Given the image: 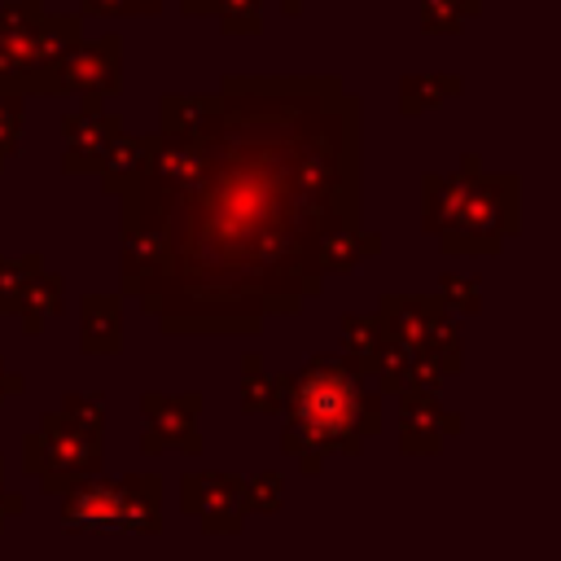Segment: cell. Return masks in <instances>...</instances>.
I'll list each match as a JSON object with an SVG mask.
<instances>
[{"mask_svg": "<svg viewBox=\"0 0 561 561\" xmlns=\"http://www.w3.org/2000/svg\"><path fill=\"white\" fill-rule=\"evenodd\" d=\"M215 92L202 175L180 193L136 175L118 193V219L167 241L140 294L167 337H250L298 316L324 285V224L364 215V101L342 75H224Z\"/></svg>", "mask_w": 561, "mask_h": 561, "instance_id": "6da1fadb", "label": "cell"}, {"mask_svg": "<svg viewBox=\"0 0 561 561\" xmlns=\"http://www.w3.org/2000/svg\"><path fill=\"white\" fill-rule=\"evenodd\" d=\"M386 399L355 373L351 359L316 351L298 373L272 377V416H285L280 451L302 456H359L364 438L381 434Z\"/></svg>", "mask_w": 561, "mask_h": 561, "instance_id": "7a4b0ae2", "label": "cell"}, {"mask_svg": "<svg viewBox=\"0 0 561 561\" xmlns=\"http://www.w3.org/2000/svg\"><path fill=\"white\" fill-rule=\"evenodd\" d=\"M61 500V526L101 535V530H123V535H158L162 530V478L158 473H127V478H88L70 486Z\"/></svg>", "mask_w": 561, "mask_h": 561, "instance_id": "3957f363", "label": "cell"}, {"mask_svg": "<svg viewBox=\"0 0 561 561\" xmlns=\"http://www.w3.org/2000/svg\"><path fill=\"white\" fill-rule=\"evenodd\" d=\"M522 228V180L513 171H478L460 215L438 232L447 259H491Z\"/></svg>", "mask_w": 561, "mask_h": 561, "instance_id": "277c9868", "label": "cell"}, {"mask_svg": "<svg viewBox=\"0 0 561 561\" xmlns=\"http://www.w3.org/2000/svg\"><path fill=\"white\" fill-rule=\"evenodd\" d=\"M105 465L101 434H83L61 412H44L39 425L22 438V473L35 478L44 495H66L70 486L96 478Z\"/></svg>", "mask_w": 561, "mask_h": 561, "instance_id": "5b68a950", "label": "cell"}, {"mask_svg": "<svg viewBox=\"0 0 561 561\" xmlns=\"http://www.w3.org/2000/svg\"><path fill=\"white\" fill-rule=\"evenodd\" d=\"M61 92H79V96H118L123 92V35L105 31L96 39H79L57 66H48L26 96H61Z\"/></svg>", "mask_w": 561, "mask_h": 561, "instance_id": "8992f818", "label": "cell"}, {"mask_svg": "<svg viewBox=\"0 0 561 561\" xmlns=\"http://www.w3.org/2000/svg\"><path fill=\"white\" fill-rule=\"evenodd\" d=\"M140 416H145V434H140L145 456H162V451L202 456V434H197L202 390H184V394L145 390L140 394Z\"/></svg>", "mask_w": 561, "mask_h": 561, "instance_id": "52a82bcc", "label": "cell"}, {"mask_svg": "<svg viewBox=\"0 0 561 561\" xmlns=\"http://www.w3.org/2000/svg\"><path fill=\"white\" fill-rule=\"evenodd\" d=\"M180 513L197 517L206 535H237L245 526V478L202 469L180 478Z\"/></svg>", "mask_w": 561, "mask_h": 561, "instance_id": "ba28073f", "label": "cell"}, {"mask_svg": "<svg viewBox=\"0 0 561 561\" xmlns=\"http://www.w3.org/2000/svg\"><path fill=\"white\" fill-rule=\"evenodd\" d=\"M114 136H123V118L110 114L101 96H83L79 110L61 118V140H66L61 171L66 175H101V162H105V149Z\"/></svg>", "mask_w": 561, "mask_h": 561, "instance_id": "9c48e42d", "label": "cell"}, {"mask_svg": "<svg viewBox=\"0 0 561 561\" xmlns=\"http://www.w3.org/2000/svg\"><path fill=\"white\" fill-rule=\"evenodd\" d=\"M465 430L460 412H447L438 394L403 390L399 394V451L403 456H438L447 438Z\"/></svg>", "mask_w": 561, "mask_h": 561, "instance_id": "30bf717a", "label": "cell"}, {"mask_svg": "<svg viewBox=\"0 0 561 561\" xmlns=\"http://www.w3.org/2000/svg\"><path fill=\"white\" fill-rule=\"evenodd\" d=\"M373 316H377L386 342H394L403 351H421L430 329L447 316V307L438 294H381Z\"/></svg>", "mask_w": 561, "mask_h": 561, "instance_id": "8fae6325", "label": "cell"}, {"mask_svg": "<svg viewBox=\"0 0 561 561\" xmlns=\"http://www.w3.org/2000/svg\"><path fill=\"white\" fill-rule=\"evenodd\" d=\"M478 171H482V153H465L456 171H425L421 175V232L438 237L443 228H451Z\"/></svg>", "mask_w": 561, "mask_h": 561, "instance_id": "7c38bea8", "label": "cell"}, {"mask_svg": "<svg viewBox=\"0 0 561 561\" xmlns=\"http://www.w3.org/2000/svg\"><path fill=\"white\" fill-rule=\"evenodd\" d=\"M381 250H386L381 232H368V228H359V224L333 219V224H324V232H320L316 267H320V276H346V272H355L364 259H377Z\"/></svg>", "mask_w": 561, "mask_h": 561, "instance_id": "4fadbf2b", "label": "cell"}, {"mask_svg": "<svg viewBox=\"0 0 561 561\" xmlns=\"http://www.w3.org/2000/svg\"><path fill=\"white\" fill-rule=\"evenodd\" d=\"M79 351L118 355L123 351V294H83L79 298Z\"/></svg>", "mask_w": 561, "mask_h": 561, "instance_id": "5bb4252c", "label": "cell"}, {"mask_svg": "<svg viewBox=\"0 0 561 561\" xmlns=\"http://www.w3.org/2000/svg\"><path fill=\"white\" fill-rule=\"evenodd\" d=\"M219 110V92H162L158 101V131L162 136H188L197 140Z\"/></svg>", "mask_w": 561, "mask_h": 561, "instance_id": "9a60e30c", "label": "cell"}, {"mask_svg": "<svg viewBox=\"0 0 561 561\" xmlns=\"http://www.w3.org/2000/svg\"><path fill=\"white\" fill-rule=\"evenodd\" d=\"M66 311V280L57 276V272H39V276H31L26 280V289H22V302H18V320H22V333L26 337H35V333H44V324L53 320V316H61Z\"/></svg>", "mask_w": 561, "mask_h": 561, "instance_id": "2e32d148", "label": "cell"}, {"mask_svg": "<svg viewBox=\"0 0 561 561\" xmlns=\"http://www.w3.org/2000/svg\"><path fill=\"white\" fill-rule=\"evenodd\" d=\"M465 92V79L460 75H438V70H425V75H399V114L403 118H416V114H430L434 105L451 101Z\"/></svg>", "mask_w": 561, "mask_h": 561, "instance_id": "e0dca14e", "label": "cell"}, {"mask_svg": "<svg viewBox=\"0 0 561 561\" xmlns=\"http://www.w3.org/2000/svg\"><path fill=\"white\" fill-rule=\"evenodd\" d=\"M381 346H386V333H381L377 316H359V311L342 316V359H351L359 377H373Z\"/></svg>", "mask_w": 561, "mask_h": 561, "instance_id": "ac0fdd59", "label": "cell"}, {"mask_svg": "<svg viewBox=\"0 0 561 561\" xmlns=\"http://www.w3.org/2000/svg\"><path fill=\"white\" fill-rule=\"evenodd\" d=\"M140 175V136H114L110 149H105V162H101V188L105 193H123L131 180Z\"/></svg>", "mask_w": 561, "mask_h": 561, "instance_id": "d6986e66", "label": "cell"}, {"mask_svg": "<svg viewBox=\"0 0 561 561\" xmlns=\"http://www.w3.org/2000/svg\"><path fill=\"white\" fill-rule=\"evenodd\" d=\"M272 377L267 359L259 351L241 355V412L245 416H272Z\"/></svg>", "mask_w": 561, "mask_h": 561, "instance_id": "ffe728a7", "label": "cell"}, {"mask_svg": "<svg viewBox=\"0 0 561 561\" xmlns=\"http://www.w3.org/2000/svg\"><path fill=\"white\" fill-rule=\"evenodd\" d=\"M482 13V0H421V31L425 35H460L469 18Z\"/></svg>", "mask_w": 561, "mask_h": 561, "instance_id": "44dd1931", "label": "cell"}, {"mask_svg": "<svg viewBox=\"0 0 561 561\" xmlns=\"http://www.w3.org/2000/svg\"><path fill=\"white\" fill-rule=\"evenodd\" d=\"M44 272V254H22V259H4L0 254V316H18V302H22V289L31 276Z\"/></svg>", "mask_w": 561, "mask_h": 561, "instance_id": "7402d4cb", "label": "cell"}, {"mask_svg": "<svg viewBox=\"0 0 561 561\" xmlns=\"http://www.w3.org/2000/svg\"><path fill=\"white\" fill-rule=\"evenodd\" d=\"M44 18V0H4L0 4V53L18 48Z\"/></svg>", "mask_w": 561, "mask_h": 561, "instance_id": "603a6c76", "label": "cell"}, {"mask_svg": "<svg viewBox=\"0 0 561 561\" xmlns=\"http://www.w3.org/2000/svg\"><path fill=\"white\" fill-rule=\"evenodd\" d=\"M438 298L456 320L460 316H478L482 311V280L469 276V272H443L438 276Z\"/></svg>", "mask_w": 561, "mask_h": 561, "instance_id": "cb8c5ba5", "label": "cell"}, {"mask_svg": "<svg viewBox=\"0 0 561 561\" xmlns=\"http://www.w3.org/2000/svg\"><path fill=\"white\" fill-rule=\"evenodd\" d=\"M57 412H61V421H70L83 434H105V394H96V390H66Z\"/></svg>", "mask_w": 561, "mask_h": 561, "instance_id": "d4e9b609", "label": "cell"}, {"mask_svg": "<svg viewBox=\"0 0 561 561\" xmlns=\"http://www.w3.org/2000/svg\"><path fill=\"white\" fill-rule=\"evenodd\" d=\"M224 35H259L263 31V0H219L215 4Z\"/></svg>", "mask_w": 561, "mask_h": 561, "instance_id": "484cf974", "label": "cell"}, {"mask_svg": "<svg viewBox=\"0 0 561 561\" xmlns=\"http://www.w3.org/2000/svg\"><path fill=\"white\" fill-rule=\"evenodd\" d=\"M285 504V478L276 469H263L245 482V513H276Z\"/></svg>", "mask_w": 561, "mask_h": 561, "instance_id": "4316f807", "label": "cell"}, {"mask_svg": "<svg viewBox=\"0 0 561 561\" xmlns=\"http://www.w3.org/2000/svg\"><path fill=\"white\" fill-rule=\"evenodd\" d=\"M22 145V96H0V167Z\"/></svg>", "mask_w": 561, "mask_h": 561, "instance_id": "83f0119b", "label": "cell"}, {"mask_svg": "<svg viewBox=\"0 0 561 561\" xmlns=\"http://www.w3.org/2000/svg\"><path fill=\"white\" fill-rule=\"evenodd\" d=\"M22 513H26V500L4 486V456H0V530H4L9 517H22Z\"/></svg>", "mask_w": 561, "mask_h": 561, "instance_id": "f1b7e54d", "label": "cell"}, {"mask_svg": "<svg viewBox=\"0 0 561 561\" xmlns=\"http://www.w3.org/2000/svg\"><path fill=\"white\" fill-rule=\"evenodd\" d=\"M26 390V377L22 373H13L9 364H4V355H0V408L13 399V394H22Z\"/></svg>", "mask_w": 561, "mask_h": 561, "instance_id": "f546056e", "label": "cell"}, {"mask_svg": "<svg viewBox=\"0 0 561 561\" xmlns=\"http://www.w3.org/2000/svg\"><path fill=\"white\" fill-rule=\"evenodd\" d=\"M123 0H79V18H118Z\"/></svg>", "mask_w": 561, "mask_h": 561, "instance_id": "4dcf8cb0", "label": "cell"}, {"mask_svg": "<svg viewBox=\"0 0 561 561\" xmlns=\"http://www.w3.org/2000/svg\"><path fill=\"white\" fill-rule=\"evenodd\" d=\"M162 4L167 0H123V13L127 18H153V13H162Z\"/></svg>", "mask_w": 561, "mask_h": 561, "instance_id": "1f68e13d", "label": "cell"}, {"mask_svg": "<svg viewBox=\"0 0 561 561\" xmlns=\"http://www.w3.org/2000/svg\"><path fill=\"white\" fill-rule=\"evenodd\" d=\"M215 4H219V0H180V13L202 18V13H215Z\"/></svg>", "mask_w": 561, "mask_h": 561, "instance_id": "d6a6232c", "label": "cell"}, {"mask_svg": "<svg viewBox=\"0 0 561 561\" xmlns=\"http://www.w3.org/2000/svg\"><path fill=\"white\" fill-rule=\"evenodd\" d=\"M280 9H285V18H298L307 9V0H280Z\"/></svg>", "mask_w": 561, "mask_h": 561, "instance_id": "836d02e7", "label": "cell"}, {"mask_svg": "<svg viewBox=\"0 0 561 561\" xmlns=\"http://www.w3.org/2000/svg\"><path fill=\"white\" fill-rule=\"evenodd\" d=\"M0 171H4V167H0Z\"/></svg>", "mask_w": 561, "mask_h": 561, "instance_id": "e575fe53", "label": "cell"}]
</instances>
